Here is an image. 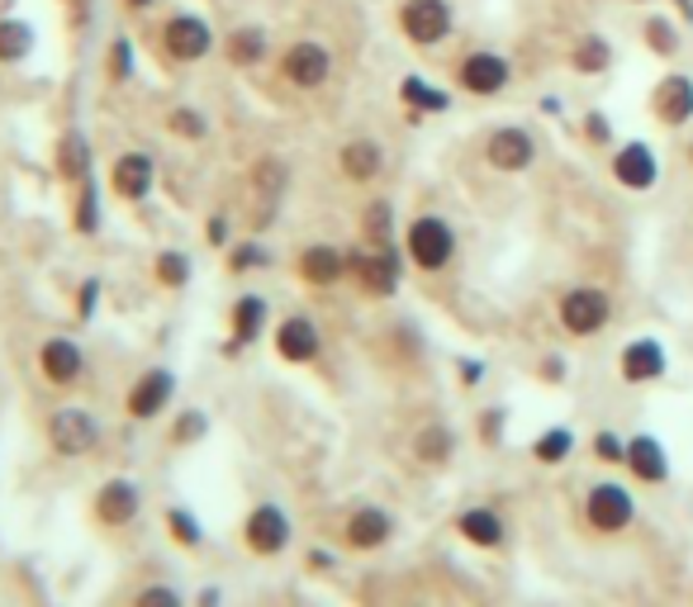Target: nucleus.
<instances>
[{"label": "nucleus", "instance_id": "2f4dec72", "mask_svg": "<svg viewBox=\"0 0 693 607\" xmlns=\"http://www.w3.org/2000/svg\"><path fill=\"white\" fill-rule=\"evenodd\" d=\"M72 223H76V233L90 237L100 228V185H96V175L90 181L76 185V204H72Z\"/></svg>", "mask_w": 693, "mask_h": 607}, {"label": "nucleus", "instance_id": "412c9836", "mask_svg": "<svg viewBox=\"0 0 693 607\" xmlns=\"http://www.w3.org/2000/svg\"><path fill=\"white\" fill-rule=\"evenodd\" d=\"M627 470L637 475V484H665V479H670L665 446H660L651 433L632 437V441H627Z\"/></svg>", "mask_w": 693, "mask_h": 607}, {"label": "nucleus", "instance_id": "20e7f679", "mask_svg": "<svg viewBox=\"0 0 693 607\" xmlns=\"http://www.w3.org/2000/svg\"><path fill=\"white\" fill-rule=\"evenodd\" d=\"M243 546L257 555V561H276L280 551L290 546V518L280 503H257L243 518Z\"/></svg>", "mask_w": 693, "mask_h": 607}, {"label": "nucleus", "instance_id": "6e6552de", "mask_svg": "<svg viewBox=\"0 0 693 607\" xmlns=\"http://www.w3.org/2000/svg\"><path fill=\"white\" fill-rule=\"evenodd\" d=\"M612 318V299L604 290H594V285H579L561 299V328L571 332V338H594V332H604Z\"/></svg>", "mask_w": 693, "mask_h": 607}, {"label": "nucleus", "instance_id": "864d4df0", "mask_svg": "<svg viewBox=\"0 0 693 607\" xmlns=\"http://www.w3.org/2000/svg\"><path fill=\"white\" fill-rule=\"evenodd\" d=\"M218 603V588H204V594H200V607H214Z\"/></svg>", "mask_w": 693, "mask_h": 607}, {"label": "nucleus", "instance_id": "e433bc0d", "mask_svg": "<svg viewBox=\"0 0 693 607\" xmlns=\"http://www.w3.org/2000/svg\"><path fill=\"white\" fill-rule=\"evenodd\" d=\"M134 76V43L129 39H115L105 53V82L109 86H124Z\"/></svg>", "mask_w": 693, "mask_h": 607}, {"label": "nucleus", "instance_id": "09e8293b", "mask_svg": "<svg viewBox=\"0 0 693 607\" xmlns=\"http://www.w3.org/2000/svg\"><path fill=\"white\" fill-rule=\"evenodd\" d=\"M461 380L466 385H480V361H461Z\"/></svg>", "mask_w": 693, "mask_h": 607}, {"label": "nucleus", "instance_id": "f03ea898", "mask_svg": "<svg viewBox=\"0 0 693 607\" xmlns=\"http://www.w3.org/2000/svg\"><path fill=\"white\" fill-rule=\"evenodd\" d=\"M404 247H408V262H414L418 270H443L456 257V233H451L447 219L423 214V219L408 223Z\"/></svg>", "mask_w": 693, "mask_h": 607}, {"label": "nucleus", "instance_id": "c756f323", "mask_svg": "<svg viewBox=\"0 0 693 607\" xmlns=\"http://www.w3.org/2000/svg\"><path fill=\"white\" fill-rule=\"evenodd\" d=\"M286 185H290L286 157H257V162H252V190H257L266 204H276L280 195H286Z\"/></svg>", "mask_w": 693, "mask_h": 607}, {"label": "nucleus", "instance_id": "4be33fe9", "mask_svg": "<svg viewBox=\"0 0 693 607\" xmlns=\"http://www.w3.org/2000/svg\"><path fill=\"white\" fill-rule=\"evenodd\" d=\"M612 175H618V185H627V190H651L660 167L646 142H627V148H618V157H612Z\"/></svg>", "mask_w": 693, "mask_h": 607}, {"label": "nucleus", "instance_id": "a19ab883", "mask_svg": "<svg viewBox=\"0 0 693 607\" xmlns=\"http://www.w3.org/2000/svg\"><path fill=\"white\" fill-rule=\"evenodd\" d=\"M204 433H210V418H204L200 408H185L181 418H177V427H171V441H177V446H191V441H200Z\"/></svg>", "mask_w": 693, "mask_h": 607}, {"label": "nucleus", "instance_id": "ea45409f", "mask_svg": "<svg viewBox=\"0 0 693 607\" xmlns=\"http://www.w3.org/2000/svg\"><path fill=\"white\" fill-rule=\"evenodd\" d=\"M608 57H612V53H608V43H604V39H594V34H589V39H579V47H575V67H579V72H604V67H608Z\"/></svg>", "mask_w": 693, "mask_h": 607}, {"label": "nucleus", "instance_id": "3c124183", "mask_svg": "<svg viewBox=\"0 0 693 607\" xmlns=\"http://www.w3.org/2000/svg\"><path fill=\"white\" fill-rule=\"evenodd\" d=\"M309 565H313V569H328V565H333V561H328V555H323V551H309Z\"/></svg>", "mask_w": 693, "mask_h": 607}, {"label": "nucleus", "instance_id": "ddd939ff", "mask_svg": "<svg viewBox=\"0 0 693 607\" xmlns=\"http://www.w3.org/2000/svg\"><path fill=\"white\" fill-rule=\"evenodd\" d=\"M399 24H404V34L414 43L433 47V43H443L451 34V6H447V0H404Z\"/></svg>", "mask_w": 693, "mask_h": 607}, {"label": "nucleus", "instance_id": "f3484780", "mask_svg": "<svg viewBox=\"0 0 693 607\" xmlns=\"http://www.w3.org/2000/svg\"><path fill=\"white\" fill-rule=\"evenodd\" d=\"M456 536H461L466 546L499 551L503 541H509V526H503L494 508H461V513H456Z\"/></svg>", "mask_w": 693, "mask_h": 607}, {"label": "nucleus", "instance_id": "c85d7f7f", "mask_svg": "<svg viewBox=\"0 0 693 607\" xmlns=\"http://www.w3.org/2000/svg\"><path fill=\"white\" fill-rule=\"evenodd\" d=\"M414 456L423 460V466H447V460L456 456V433L447 423H428L414 437Z\"/></svg>", "mask_w": 693, "mask_h": 607}, {"label": "nucleus", "instance_id": "2eb2a0df", "mask_svg": "<svg viewBox=\"0 0 693 607\" xmlns=\"http://www.w3.org/2000/svg\"><path fill=\"white\" fill-rule=\"evenodd\" d=\"M390 536H395V518L375 503L356 508V513L342 522V541L352 551H381V546H390Z\"/></svg>", "mask_w": 693, "mask_h": 607}, {"label": "nucleus", "instance_id": "aec40b11", "mask_svg": "<svg viewBox=\"0 0 693 607\" xmlns=\"http://www.w3.org/2000/svg\"><path fill=\"white\" fill-rule=\"evenodd\" d=\"M484 157H490V167H499V171H527L532 157H537V142H532L527 129H499L490 138V148H484Z\"/></svg>", "mask_w": 693, "mask_h": 607}, {"label": "nucleus", "instance_id": "c03bdc74", "mask_svg": "<svg viewBox=\"0 0 693 607\" xmlns=\"http://www.w3.org/2000/svg\"><path fill=\"white\" fill-rule=\"evenodd\" d=\"M646 43H651L655 53H674V29L665 20H651L646 24Z\"/></svg>", "mask_w": 693, "mask_h": 607}, {"label": "nucleus", "instance_id": "f8f14e48", "mask_svg": "<svg viewBox=\"0 0 693 607\" xmlns=\"http://www.w3.org/2000/svg\"><path fill=\"white\" fill-rule=\"evenodd\" d=\"M157 185V157L152 152H119L115 167H109V190H115L119 200H148Z\"/></svg>", "mask_w": 693, "mask_h": 607}, {"label": "nucleus", "instance_id": "f257e3e1", "mask_svg": "<svg viewBox=\"0 0 693 607\" xmlns=\"http://www.w3.org/2000/svg\"><path fill=\"white\" fill-rule=\"evenodd\" d=\"M585 522H589V532H598V536L627 532V526L637 522V499H632V489L618 484V479H604V484H594V489L585 493Z\"/></svg>", "mask_w": 693, "mask_h": 607}, {"label": "nucleus", "instance_id": "5701e85b", "mask_svg": "<svg viewBox=\"0 0 693 607\" xmlns=\"http://www.w3.org/2000/svg\"><path fill=\"white\" fill-rule=\"evenodd\" d=\"M53 162H57V181H62V185L90 181V142H86V134H82V129H67V134H62Z\"/></svg>", "mask_w": 693, "mask_h": 607}, {"label": "nucleus", "instance_id": "9b49d317", "mask_svg": "<svg viewBox=\"0 0 693 607\" xmlns=\"http://www.w3.org/2000/svg\"><path fill=\"white\" fill-rule=\"evenodd\" d=\"M39 371L49 385L57 390H72V385H82V375H86V351L76 338H49L39 347Z\"/></svg>", "mask_w": 693, "mask_h": 607}, {"label": "nucleus", "instance_id": "7ed1b4c3", "mask_svg": "<svg viewBox=\"0 0 693 607\" xmlns=\"http://www.w3.org/2000/svg\"><path fill=\"white\" fill-rule=\"evenodd\" d=\"M346 276H352L361 290L375 295V299H385V295H395L399 290V257H395V247H356V252H346Z\"/></svg>", "mask_w": 693, "mask_h": 607}, {"label": "nucleus", "instance_id": "7c9ffc66", "mask_svg": "<svg viewBox=\"0 0 693 607\" xmlns=\"http://www.w3.org/2000/svg\"><path fill=\"white\" fill-rule=\"evenodd\" d=\"M191 257H185L181 247H162L152 257V276H157V285H162V290H185V285H191Z\"/></svg>", "mask_w": 693, "mask_h": 607}, {"label": "nucleus", "instance_id": "0eeeda50", "mask_svg": "<svg viewBox=\"0 0 693 607\" xmlns=\"http://www.w3.org/2000/svg\"><path fill=\"white\" fill-rule=\"evenodd\" d=\"M138 513H143V489L134 484V479H105V484L96 489V499H90V518H96L100 526H109V532H119V526H134Z\"/></svg>", "mask_w": 693, "mask_h": 607}, {"label": "nucleus", "instance_id": "a211bd4d", "mask_svg": "<svg viewBox=\"0 0 693 607\" xmlns=\"http://www.w3.org/2000/svg\"><path fill=\"white\" fill-rule=\"evenodd\" d=\"M618 371H622L627 385H651V380L665 375V351H660L655 338H637V342L622 347Z\"/></svg>", "mask_w": 693, "mask_h": 607}, {"label": "nucleus", "instance_id": "1a4fd4ad", "mask_svg": "<svg viewBox=\"0 0 693 607\" xmlns=\"http://www.w3.org/2000/svg\"><path fill=\"white\" fill-rule=\"evenodd\" d=\"M171 398H177V375H171L167 365H152V371H143L134 380L124 408H129L134 423H152V418H162V413L171 408Z\"/></svg>", "mask_w": 693, "mask_h": 607}, {"label": "nucleus", "instance_id": "8fccbe9b", "mask_svg": "<svg viewBox=\"0 0 693 607\" xmlns=\"http://www.w3.org/2000/svg\"><path fill=\"white\" fill-rule=\"evenodd\" d=\"M546 375H551V385H561V375H565V365H561L556 356H551V361H546Z\"/></svg>", "mask_w": 693, "mask_h": 607}, {"label": "nucleus", "instance_id": "603ef678", "mask_svg": "<svg viewBox=\"0 0 693 607\" xmlns=\"http://www.w3.org/2000/svg\"><path fill=\"white\" fill-rule=\"evenodd\" d=\"M608 129H604V119H598V115H589V138H604Z\"/></svg>", "mask_w": 693, "mask_h": 607}, {"label": "nucleus", "instance_id": "de8ad7c7", "mask_svg": "<svg viewBox=\"0 0 693 607\" xmlns=\"http://www.w3.org/2000/svg\"><path fill=\"white\" fill-rule=\"evenodd\" d=\"M96 295H100V280H86L82 295H76V318H82V323H86L90 313H96Z\"/></svg>", "mask_w": 693, "mask_h": 607}, {"label": "nucleus", "instance_id": "393cba45", "mask_svg": "<svg viewBox=\"0 0 693 607\" xmlns=\"http://www.w3.org/2000/svg\"><path fill=\"white\" fill-rule=\"evenodd\" d=\"M266 313H271V303H266L262 295H243L238 303H233V342H228V356L233 351H243V347H252L266 332Z\"/></svg>", "mask_w": 693, "mask_h": 607}, {"label": "nucleus", "instance_id": "bb28decb", "mask_svg": "<svg viewBox=\"0 0 693 607\" xmlns=\"http://www.w3.org/2000/svg\"><path fill=\"white\" fill-rule=\"evenodd\" d=\"M266 53H271V47H266V29H257V24H238L224 39V57L233 62V67H243V72L247 67H262Z\"/></svg>", "mask_w": 693, "mask_h": 607}, {"label": "nucleus", "instance_id": "37998d69", "mask_svg": "<svg viewBox=\"0 0 693 607\" xmlns=\"http://www.w3.org/2000/svg\"><path fill=\"white\" fill-rule=\"evenodd\" d=\"M134 607H185V598L171 584H148L143 594L134 598Z\"/></svg>", "mask_w": 693, "mask_h": 607}, {"label": "nucleus", "instance_id": "a18cd8bd", "mask_svg": "<svg viewBox=\"0 0 693 607\" xmlns=\"http://www.w3.org/2000/svg\"><path fill=\"white\" fill-rule=\"evenodd\" d=\"M503 418H509V413H503V408H484V413H480V437H484V446H499Z\"/></svg>", "mask_w": 693, "mask_h": 607}, {"label": "nucleus", "instance_id": "4c0bfd02", "mask_svg": "<svg viewBox=\"0 0 693 607\" xmlns=\"http://www.w3.org/2000/svg\"><path fill=\"white\" fill-rule=\"evenodd\" d=\"M399 95H404V105H414V109H447V95L433 90L428 82H423V76H404Z\"/></svg>", "mask_w": 693, "mask_h": 607}, {"label": "nucleus", "instance_id": "c9c22d12", "mask_svg": "<svg viewBox=\"0 0 693 607\" xmlns=\"http://www.w3.org/2000/svg\"><path fill=\"white\" fill-rule=\"evenodd\" d=\"M167 129L177 138H185V142H200V138H210V119H204L195 105H177L167 115Z\"/></svg>", "mask_w": 693, "mask_h": 607}, {"label": "nucleus", "instance_id": "cd10ccee", "mask_svg": "<svg viewBox=\"0 0 693 607\" xmlns=\"http://www.w3.org/2000/svg\"><path fill=\"white\" fill-rule=\"evenodd\" d=\"M34 24L14 20V14H0V67H20L34 53Z\"/></svg>", "mask_w": 693, "mask_h": 607}, {"label": "nucleus", "instance_id": "6ab92c4d", "mask_svg": "<svg viewBox=\"0 0 693 607\" xmlns=\"http://www.w3.org/2000/svg\"><path fill=\"white\" fill-rule=\"evenodd\" d=\"M456 82H461L470 95H494L509 86V62L499 53H470L461 62V72H456Z\"/></svg>", "mask_w": 693, "mask_h": 607}, {"label": "nucleus", "instance_id": "4468645a", "mask_svg": "<svg viewBox=\"0 0 693 607\" xmlns=\"http://www.w3.org/2000/svg\"><path fill=\"white\" fill-rule=\"evenodd\" d=\"M319 351H323V338H319V328H313V318L290 313L276 323V356L286 365H309V361H319Z\"/></svg>", "mask_w": 693, "mask_h": 607}, {"label": "nucleus", "instance_id": "b1692460", "mask_svg": "<svg viewBox=\"0 0 693 607\" xmlns=\"http://www.w3.org/2000/svg\"><path fill=\"white\" fill-rule=\"evenodd\" d=\"M338 167L346 181H356V185H366L381 175L385 167V152H381V142H371V138H352V142H342V152H338Z\"/></svg>", "mask_w": 693, "mask_h": 607}, {"label": "nucleus", "instance_id": "5fc2aeb1", "mask_svg": "<svg viewBox=\"0 0 693 607\" xmlns=\"http://www.w3.org/2000/svg\"><path fill=\"white\" fill-rule=\"evenodd\" d=\"M124 6H129V10H152L157 0H124Z\"/></svg>", "mask_w": 693, "mask_h": 607}, {"label": "nucleus", "instance_id": "39448f33", "mask_svg": "<svg viewBox=\"0 0 693 607\" xmlns=\"http://www.w3.org/2000/svg\"><path fill=\"white\" fill-rule=\"evenodd\" d=\"M162 53L171 62H181V67H191V62H204L214 53V29L200 20V14H171L162 24Z\"/></svg>", "mask_w": 693, "mask_h": 607}, {"label": "nucleus", "instance_id": "58836bf2", "mask_svg": "<svg viewBox=\"0 0 693 607\" xmlns=\"http://www.w3.org/2000/svg\"><path fill=\"white\" fill-rule=\"evenodd\" d=\"M266 262V247L257 243V237H247V243H238V247H228V270L233 276H247V270H262Z\"/></svg>", "mask_w": 693, "mask_h": 607}, {"label": "nucleus", "instance_id": "9d476101", "mask_svg": "<svg viewBox=\"0 0 693 607\" xmlns=\"http://www.w3.org/2000/svg\"><path fill=\"white\" fill-rule=\"evenodd\" d=\"M328 72H333V53H328L323 43H313V39L290 43L286 57H280V76L299 90H319L328 82Z\"/></svg>", "mask_w": 693, "mask_h": 607}, {"label": "nucleus", "instance_id": "49530a36", "mask_svg": "<svg viewBox=\"0 0 693 607\" xmlns=\"http://www.w3.org/2000/svg\"><path fill=\"white\" fill-rule=\"evenodd\" d=\"M204 243H210V247H228V243H233V237H228V219H224V214H214L210 223H204Z\"/></svg>", "mask_w": 693, "mask_h": 607}, {"label": "nucleus", "instance_id": "dca6fc26", "mask_svg": "<svg viewBox=\"0 0 693 607\" xmlns=\"http://www.w3.org/2000/svg\"><path fill=\"white\" fill-rule=\"evenodd\" d=\"M295 270L305 285H313V290H328V285H338L346 276V252H338L333 243H309L295 257Z\"/></svg>", "mask_w": 693, "mask_h": 607}, {"label": "nucleus", "instance_id": "423d86ee", "mask_svg": "<svg viewBox=\"0 0 693 607\" xmlns=\"http://www.w3.org/2000/svg\"><path fill=\"white\" fill-rule=\"evenodd\" d=\"M49 446L67 460L90 456L100 446V423L90 418L86 408H57V413H49Z\"/></svg>", "mask_w": 693, "mask_h": 607}, {"label": "nucleus", "instance_id": "f704fd0d", "mask_svg": "<svg viewBox=\"0 0 693 607\" xmlns=\"http://www.w3.org/2000/svg\"><path fill=\"white\" fill-rule=\"evenodd\" d=\"M361 233H366L371 247H390V237H395V210H390V200H371L366 214H361Z\"/></svg>", "mask_w": 693, "mask_h": 607}, {"label": "nucleus", "instance_id": "473e14b6", "mask_svg": "<svg viewBox=\"0 0 693 607\" xmlns=\"http://www.w3.org/2000/svg\"><path fill=\"white\" fill-rule=\"evenodd\" d=\"M167 536L177 541L181 551H200V541H204V526H200V518L191 513V508L171 503V508H167Z\"/></svg>", "mask_w": 693, "mask_h": 607}, {"label": "nucleus", "instance_id": "a878e982", "mask_svg": "<svg viewBox=\"0 0 693 607\" xmlns=\"http://www.w3.org/2000/svg\"><path fill=\"white\" fill-rule=\"evenodd\" d=\"M655 115L670 124H689L693 119V82L689 76H665V82L655 86Z\"/></svg>", "mask_w": 693, "mask_h": 607}, {"label": "nucleus", "instance_id": "72a5a7b5", "mask_svg": "<svg viewBox=\"0 0 693 607\" xmlns=\"http://www.w3.org/2000/svg\"><path fill=\"white\" fill-rule=\"evenodd\" d=\"M571 451H575V433H571V427H546V433L532 441V460H537V466H561Z\"/></svg>", "mask_w": 693, "mask_h": 607}, {"label": "nucleus", "instance_id": "79ce46f5", "mask_svg": "<svg viewBox=\"0 0 693 607\" xmlns=\"http://www.w3.org/2000/svg\"><path fill=\"white\" fill-rule=\"evenodd\" d=\"M589 451H594V460H604V466H627V441L618 433H594Z\"/></svg>", "mask_w": 693, "mask_h": 607}]
</instances>
